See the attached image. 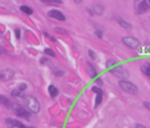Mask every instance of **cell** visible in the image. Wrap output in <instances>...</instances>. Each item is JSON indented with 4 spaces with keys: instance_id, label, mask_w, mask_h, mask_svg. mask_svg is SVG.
<instances>
[{
    "instance_id": "6da1fadb",
    "label": "cell",
    "mask_w": 150,
    "mask_h": 128,
    "mask_svg": "<svg viewBox=\"0 0 150 128\" xmlns=\"http://www.w3.org/2000/svg\"><path fill=\"white\" fill-rule=\"evenodd\" d=\"M22 102H24L25 107L28 111H30L32 114H38L40 113V103L34 97H30V95H26V97H22Z\"/></svg>"
},
{
    "instance_id": "7a4b0ae2",
    "label": "cell",
    "mask_w": 150,
    "mask_h": 128,
    "mask_svg": "<svg viewBox=\"0 0 150 128\" xmlns=\"http://www.w3.org/2000/svg\"><path fill=\"white\" fill-rule=\"evenodd\" d=\"M119 85H120V88L124 91H126V93H130V94H137L138 93V88L133 82L128 81V80H120Z\"/></svg>"
},
{
    "instance_id": "3957f363",
    "label": "cell",
    "mask_w": 150,
    "mask_h": 128,
    "mask_svg": "<svg viewBox=\"0 0 150 128\" xmlns=\"http://www.w3.org/2000/svg\"><path fill=\"white\" fill-rule=\"evenodd\" d=\"M12 110H13V113H15L17 116H20V118H25V119L30 118V114H32L30 111H28L26 109H24L22 106H20L19 103H13Z\"/></svg>"
},
{
    "instance_id": "277c9868",
    "label": "cell",
    "mask_w": 150,
    "mask_h": 128,
    "mask_svg": "<svg viewBox=\"0 0 150 128\" xmlns=\"http://www.w3.org/2000/svg\"><path fill=\"white\" fill-rule=\"evenodd\" d=\"M122 43L132 50L140 49V41H138L137 38H134V37H124V38H122Z\"/></svg>"
},
{
    "instance_id": "5b68a950",
    "label": "cell",
    "mask_w": 150,
    "mask_h": 128,
    "mask_svg": "<svg viewBox=\"0 0 150 128\" xmlns=\"http://www.w3.org/2000/svg\"><path fill=\"white\" fill-rule=\"evenodd\" d=\"M149 3L146 0H136V4H134V11L137 15H142L144 12H146L149 9Z\"/></svg>"
},
{
    "instance_id": "8992f818",
    "label": "cell",
    "mask_w": 150,
    "mask_h": 128,
    "mask_svg": "<svg viewBox=\"0 0 150 128\" xmlns=\"http://www.w3.org/2000/svg\"><path fill=\"white\" fill-rule=\"evenodd\" d=\"M111 73L112 75H115L116 77H119V79H121V80H125L126 77L129 76L128 75V72H126V69H125L124 67H113L112 69H111Z\"/></svg>"
},
{
    "instance_id": "52a82bcc",
    "label": "cell",
    "mask_w": 150,
    "mask_h": 128,
    "mask_svg": "<svg viewBox=\"0 0 150 128\" xmlns=\"http://www.w3.org/2000/svg\"><path fill=\"white\" fill-rule=\"evenodd\" d=\"M13 76H15V71L11 68L0 69V80L1 81H9L11 79H13Z\"/></svg>"
},
{
    "instance_id": "ba28073f",
    "label": "cell",
    "mask_w": 150,
    "mask_h": 128,
    "mask_svg": "<svg viewBox=\"0 0 150 128\" xmlns=\"http://www.w3.org/2000/svg\"><path fill=\"white\" fill-rule=\"evenodd\" d=\"M5 123H7V125H9V127H12V128H30V127H28V125H25L24 123H21L20 120H17V119L8 118V119H5Z\"/></svg>"
},
{
    "instance_id": "9c48e42d",
    "label": "cell",
    "mask_w": 150,
    "mask_h": 128,
    "mask_svg": "<svg viewBox=\"0 0 150 128\" xmlns=\"http://www.w3.org/2000/svg\"><path fill=\"white\" fill-rule=\"evenodd\" d=\"M47 16H49L50 18H55V20H58V21H65L66 20L65 15H63L62 12H59V11H57V9L49 11V12H47Z\"/></svg>"
},
{
    "instance_id": "30bf717a",
    "label": "cell",
    "mask_w": 150,
    "mask_h": 128,
    "mask_svg": "<svg viewBox=\"0 0 150 128\" xmlns=\"http://www.w3.org/2000/svg\"><path fill=\"white\" fill-rule=\"evenodd\" d=\"M94 12H95V15L101 16L104 13V7L101 5V4H99V3L94 4Z\"/></svg>"
},
{
    "instance_id": "8fae6325",
    "label": "cell",
    "mask_w": 150,
    "mask_h": 128,
    "mask_svg": "<svg viewBox=\"0 0 150 128\" xmlns=\"http://www.w3.org/2000/svg\"><path fill=\"white\" fill-rule=\"evenodd\" d=\"M141 71H142L144 75H146V76L150 79V63H144L142 64V65H141Z\"/></svg>"
},
{
    "instance_id": "7c38bea8",
    "label": "cell",
    "mask_w": 150,
    "mask_h": 128,
    "mask_svg": "<svg viewBox=\"0 0 150 128\" xmlns=\"http://www.w3.org/2000/svg\"><path fill=\"white\" fill-rule=\"evenodd\" d=\"M116 21H117V22H119V24L120 25H121V26L122 27H125V29H130V27H132V25L130 24H129V22H126V21H124V20H122V18L121 17H117V16H116Z\"/></svg>"
},
{
    "instance_id": "4fadbf2b",
    "label": "cell",
    "mask_w": 150,
    "mask_h": 128,
    "mask_svg": "<svg viewBox=\"0 0 150 128\" xmlns=\"http://www.w3.org/2000/svg\"><path fill=\"white\" fill-rule=\"evenodd\" d=\"M87 72H88V75H90V77H92V79L96 77V71L92 67V64H90V63H87Z\"/></svg>"
},
{
    "instance_id": "5bb4252c",
    "label": "cell",
    "mask_w": 150,
    "mask_h": 128,
    "mask_svg": "<svg viewBox=\"0 0 150 128\" xmlns=\"http://www.w3.org/2000/svg\"><path fill=\"white\" fill-rule=\"evenodd\" d=\"M49 94L51 98H55L57 95H58V89H57L54 85H50L49 86Z\"/></svg>"
},
{
    "instance_id": "9a60e30c",
    "label": "cell",
    "mask_w": 150,
    "mask_h": 128,
    "mask_svg": "<svg viewBox=\"0 0 150 128\" xmlns=\"http://www.w3.org/2000/svg\"><path fill=\"white\" fill-rule=\"evenodd\" d=\"M45 4H51V5H61L62 4V0H40Z\"/></svg>"
},
{
    "instance_id": "2e32d148",
    "label": "cell",
    "mask_w": 150,
    "mask_h": 128,
    "mask_svg": "<svg viewBox=\"0 0 150 128\" xmlns=\"http://www.w3.org/2000/svg\"><path fill=\"white\" fill-rule=\"evenodd\" d=\"M20 11L24 12V13H26V15H32V13H33V9L29 8V7H26V5H21L20 7Z\"/></svg>"
},
{
    "instance_id": "e0dca14e",
    "label": "cell",
    "mask_w": 150,
    "mask_h": 128,
    "mask_svg": "<svg viewBox=\"0 0 150 128\" xmlns=\"http://www.w3.org/2000/svg\"><path fill=\"white\" fill-rule=\"evenodd\" d=\"M12 97H16V98H20V97H24V95H22V91H20L19 89L16 88V89H13L12 90Z\"/></svg>"
},
{
    "instance_id": "ac0fdd59",
    "label": "cell",
    "mask_w": 150,
    "mask_h": 128,
    "mask_svg": "<svg viewBox=\"0 0 150 128\" xmlns=\"http://www.w3.org/2000/svg\"><path fill=\"white\" fill-rule=\"evenodd\" d=\"M101 101H103V93H101V94H97L96 95V102H95V106H99L100 103H101Z\"/></svg>"
},
{
    "instance_id": "d6986e66",
    "label": "cell",
    "mask_w": 150,
    "mask_h": 128,
    "mask_svg": "<svg viewBox=\"0 0 150 128\" xmlns=\"http://www.w3.org/2000/svg\"><path fill=\"white\" fill-rule=\"evenodd\" d=\"M92 91L96 93V94H101V93H103V90H101L100 88H97V86H94V88H92Z\"/></svg>"
},
{
    "instance_id": "ffe728a7",
    "label": "cell",
    "mask_w": 150,
    "mask_h": 128,
    "mask_svg": "<svg viewBox=\"0 0 150 128\" xmlns=\"http://www.w3.org/2000/svg\"><path fill=\"white\" fill-rule=\"evenodd\" d=\"M17 89H19L20 91H24L25 89H26V84H25V82H22V84H20V85L17 86Z\"/></svg>"
},
{
    "instance_id": "44dd1931",
    "label": "cell",
    "mask_w": 150,
    "mask_h": 128,
    "mask_svg": "<svg viewBox=\"0 0 150 128\" xmlns=\"http://www.w3.org/2000/svg\"><path fill=\"white\" fill-rule=\"evenodd\" d=\"M55 31L57 33H62V34H67V30L62 29V27H55Z\"/></svg>"
},
{
    "instance_id": "7402d4cb",
    "label": "cell",
    "mask_w": 150,
    "mask_h": 128,
    "mask_svg": "<svg viewBox=\"0 0 150 128\" xmlns=\"http://www.w3.org/2000/svg\"><path fill=\"white\" fill-rule=\"evenodd\" d=\"M45 54L49 55V56H54V51H53V50H50V49H46V50H45Z\"/></svg>"
},
{
    "instance_id": "603a6c76",
    "label": "cell",
    "mask_w": 150,
    "mask_h": 128,
    "mask_svg": "<svg viewBox=\"0 0 150 128\" xmlns=\"http://www.w3.org/2000/svg\"><path fill=\"white\" fill-rule=\"evenodd\" d=\"M88 54H90V58H91V59H95V58H96V55H95V52L92 51V50H88Z\"/></svg>"
},
{
    "instance_id": "cb8c5ba5",
    "label": "cell",
    "mask_w": 150,
    "mask_h": 128,
    "mask_svg": "<svg viewBox=\"0 0 150 128\" xmlns=\"http://www.w3.org/2000/svg\"><path fill=\"white\" fill-rule=\"evenodd\" d=\"M15 33H16V37H17V38H20V37H21V31H20V29H16Z\"/></svg>"
},
{
    "instance_id": "d4e9b609",
    "label": "cell",
    "mask_w": 150,
    "mask_h": 128,
    "mask_svg": "<svg viewBox=\"0 0 150 128\" xmlns=\"http://www.w3.org/2000/svg\"><path fill=\"white\" fill-rule=\"evenodd\" d=\"M144 107L150 111V102H145V103H144Z\"/></svg>"
},
{
    "instance_id": "484cf974",
    "label": "cell",
    "mask_w": 150,
    "mask_h": 128,
    "mask_svg": "<svg viewBox=\"0 0 150 128\" xmlns=\"http://www.w3.org/2000/svg\"><path fill=\"white\" fill-rule=\"evenodd\" d=\"M115 64H116L115 60H109L108 63H107V65H108V67H111V65H115Z\"/></svg>"
},
{
    "instance_id": "4316f807",
    "label": "cell",
    "mask_w": 150,
    "mask_h": 128,
    "mask_svg": "<svg viewBox=\"0 0 150 128\" xmlns=\"http://www.w3.org/2000/svg\"><path fill=\"white\" fill-rule=\"evenodd\" d=\"M96 35L99 37V38H101V37H103V33H101V30H97V31H96Z\"/></svg>"
},
{
    "instance_id": "83f0119b",
    "label": "cell",
    "mask_w": 150,
    "mask_h": 128,
    "mask_svg": "<svg viewBox=\"0 0 150 128\" xmlns=\"http://www.w3.org/2000/svg\"><path fill=\"white\" fill-rule=\"evenodd\" d=\"M136 128H146V127H145V125H142V124H137V125H136Z\"/></svg>"
},
{
    "instance_id": "f1b7e54d",
    "label": "cell",
    "mask_w": 150,
    "mask_h": 128,
    "mask_svg": "<svg viewBox=\"0 0 150 128\" xmlns=\"http://www.w3.org/2000/svg\"><path fill=\"white\" fill-rule=\"evenodd\" d=\"M74 1H75V3H76V4H80V3H83V0H74Z\"/></svg>"
},
{
    "instance_id": "f546056e",
    "label": "cell",
    "mask_w": 150,
    "mask_h": 128,
    "mask_svg": "<svg viewBox=\"0 0 150 128\" xmlns=\"http://www.w3.org/2000/svg\"><path fill=\"white\" fill-rule=\"evenodd\" d=\"M3 54V49H1V46H0V55Z\"/></svg>"
},
{
    "instance_id": "4dcf8cb0",
    "label": "cell",
    "mask_w": 150,
    "mask_h": 128,
    "mask_svg": "<svg viewBox=\"0 0 150 128\" xmlns=\"http://www.w3.org/2000/svg\"><path fill=\"white\" fill-rule=\"evenodd\" d=\"M147 3H149V5H150V0H149V1H147Z\"/></svg>"
}]
</instances>
